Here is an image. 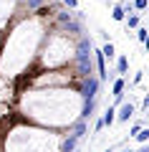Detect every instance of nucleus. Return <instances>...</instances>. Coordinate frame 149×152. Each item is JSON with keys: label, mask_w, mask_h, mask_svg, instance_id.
Wrapping results in <instances>:
<instances>
[{"label": "nucleus", "mask_w": 149, "mask_h": 152, "mask_svg": "<svg viewBox=\"0 0 149 152\" xmlns=\"http://www.w3.org/2000/svg\"><path fill=\"white\" fill-rule=\"evenodd\" d=\"M106 152H114V150H106Z\"/></svg>", "instance_id": "412c9836"}, {"label": "nucleus", "mask_w": 149, "mask_h": 152, "mask_svg": "<svg viewBox=\"0 0 149 152\" xmlns=\"http://www.w3.org/2000/svg\"><path fill=\"white\" fill-rule=\"evenodd\" d=\"M124 86H126V81H124V79H116V81H114L111 91H114V96H116V102H121V99H124Z\"/></svg>", "instance_id": "20e7f679"}, {"label": "nucleus", "mask_w": 149, "mask_h": 152, "mask_svg": "<svg viewBox=\"0 0 149 152\" xmlns=\"http://www.w3.org/2000/svg\"><path fill=\"white\" fill-rule=\"evenodd\" d=\"M94 112H96V99H94V102H86L84 104V112H81V119H91V117H94Z\"/></svg>", "instance_id": "39448f33"}, {"label": "nucleus", "mask_w": 149, "mask_h": 152, "mask_svg": "<svg viewBox=\"0 0 149 152\" xmlns=\"http://www.w3.org/2000/svg\"><path fill=\"white\" fill-rule=\"evenodd\" d=\"M132 8H137V10H147V0H134Z\"/></svg>", "instance_id": "dca6fc26"}, {"label": "nucleus", "mask_w": 149, "mask_h": 152, "mask_svg": "<svg viewBox=\"0 0 149 152\" xmlns=\"http://www.w3.org/2000/svg\"><path fill=\"white\" fill-rule=\"evenodd\" d=\"M132 117H134V107L132 104H121V109L116 112V119L119 122H129Z\"/></svg>", "instance_id": "7ed1b4c3"}, {"label": "nucleus", "mask_w": 149, "mask_h": 152, "mask_svg": "<svg viewBox=\"0 0 149 152\" xmlns=\"http://www.w3.org/2000/svg\"><path fill=\"white\" fill-rule=\"evenodd\" d=\"M101 122H104V127H111L114 122H116V109H111V107H109V109H106V114H104V119H101Z\"/></svg>", "instance_id": "0eeeda50"}, {"label": "nucleus", "mask_w": 149, "mask_h": 152, "mask_svg": "<svg viewBox=\"0 0 149 152\" xmlns=\"http://www.w3.org/2000/svg\"><path fill=\"white\" fill-rule=\"evenodd\" d=\"M99 86H101V81H99L94 74L86 76L84 84H81V96H84V102H94V99L99 96Z\"/></svg>", "instance_id": "f03ea898"}, {"label": "nucleus", "mask_w": 149, "mask_h": 152, "mask_svg": "<svg viewBox=\"0 0 149 152\" xmlns=\"http://www.w3.org/2000/svg\"><path fill=\"white\" fill-rule=\"evenodd\" d=\"M101 56H104V58H106V56H109V58H114V43H111V41H106V43H104Z\"/></svg>", "instance_id": "9d476101"}, {"label": "nucleus", "mask_w": 149, "mask_h": 152, "mask_svg": "<svg viewBox=\"0 0 149 152\" xmlns=\"http://www.w3.org/2000/svg\"><path fill=\"white\" fill-rule=\"evenodd\" d=\"M43 3H51V0H25V5H28V10H41V5Z\"/></svg>", "instance_id": "1a4fd4ad"}, {"label": "nucleus", "mask_w": 149, "mask_h": 152, "mask_svg": "<svg viewBox=\"0 0 149 152\" xmlns=\"http://www.w3.org/2000/svg\"><path fill=\"white\" fill-rule=\"evenodd\" d=\"M126 26L129 28H139V15H129L126 18Z\"/></svg>", "instance_id": "4468645a"}, {"label": "nucleus", "mask_w": 149, "mask_h": 152, "mask_svg": "<svg viewBox=\"0 0 149 152\" xmlns=\"http://www.w3.org/2000/svg\"><path fill=\"white\" fill-rule=\"evenodd\" d=\"M137 38L142 43H147V28H137Z\"/></svg>", "instance_id": "2eb2a0df"}, {"label": "nucleus", "mask_w": 149, "mask_h": 152, "mask_svg": "<svg viewBox=\"0 0 149 152\" xmlns=\"http://www.w3.org/2000/svg\"><path fill=\"white\" fill-rule=\"evenodd\" d=\"M116 71H119V74H126V71H129V61L124 58V56L116 61Z\"/></svg>", "instance_id": "9b49d317"}, {"label": "nucleus", "mask_w": 149, "mask_h": 152, "mask_svg": "<svg viewBox=\"0 0 149 152\" xmlns=\"http://www.w3.org/2000/svg\"><path fill=\"white\" fill-rule=\"evenodd\" d=\"M63 5H66V8H73V10H76V0H63Z\"/></svg>", "instance_id": "f3484780"}, {"label": "nucleus", "mask_w": 149, "mask_h": 152, "mask_svg": "<svg viewBox=\"0 0 149 152\" xmlns=\"http://www.w3.org/2000/svg\"><path fill=\"white\" fill-rule=\"evenodd\" d=\"M111 18H114V20H124V18H126V13L121 10V5H116V8H114V13H111Z\"/></svg>", "instance_id": "ddd939ff"}, {"label": "nucleus", "mask_w": 149, "mask_h": 152, "mask_svg": "<svg viewBox=\"0 0 149 152\" xmlns=\"http://www.w3.org/2000/svg\"><path fill=\"white\" fill-rule=\"evenodd\" d=\"M76 71H78V76H91V69H94V61H91V41L89 38H81L78 41V48H76Z\"/></svg>", "instance_id": "f257e3e1"}, {"label": "nucleus", "mask_w": 149, "mask_h": 152, "mask_svg": "<svg viewBox=\"0 0 149 152\" xmlns=\"http://www.w3.org/2000/svg\"><path fill=\"white\" fill-rule=\"evenodd\" d=\"M101 129H104V122L99 119V122H96V124H94V132H101Z\"/></svg>", "instance_id": "a211bd4d"}, {"label": "nucleus", "mask_w": 149, "mask_h": 152, "mask_svg": "<svg viewBox=\"0 0 149 152\" xmlns=\"http://www.w3.org/2000/svg\"><path fill=\"white\" fill-rule=\"evenodd\" d=\"M137 152H149V147H147V145H142V147H139Z\"/></svg>", "instance_id": "6ab92c4d"}, {"label": "nucleus", "mask_w": 149, "mask_h": 152, "mask_svg": "<svg viewBox=\"0 0 149 152\" xmlns=\"http://www.w3.org/2000/svg\"><path fill=\"white\" fill-rule=\"evenodd\" d=\"M121 152H132V150H121Z\"/></svg>", "instance_id": "aec40b11"}, {"label": "nucleus", "mask_w": 149, "mask_h": 152, "mask_svg": "<svg viewBox=\"0 0 149 152\" xmlns=\"http://www.w3.org/2000/svg\"><path fill=\"white\" fill-rule=\"evenodd\" d=\"M134 137H137V140H139V142H142V145H144V142L149 140V129H147V127H142V129H139V132H137V134H134Z\"/></svg>", "instance_id": "f8f14e48"}, {"label": "nucleus", "mask_w": 149, "mask_h": 152, "mask_svg": "<svg viewBox=\"0 0 149 152\" xmlns=\"http://www.w3.org/2000/svg\"><path fill=\"white\" fill-rule=\"evenodd\" d=\"M76 142H78V140H73V137H66V140H63V152H76Z\"/></svg>", "instance_id": "6e6552de"}, {"label": "nucleus", "mask_w": 149, "mask_h": 152, "mask_svg": "<svg viewBox=\"0 0 149 152\" xmlns=\"http://www.w3.org/2000/svg\"><path fill=\"white\" fill-rule=\"evenodd\" d=\"M84 134H86V122L78 119V122H76V127H73V132H71V137H73V140H81Z\"/></svg>", "instance_id": "423d86ee"}]
</instances>
